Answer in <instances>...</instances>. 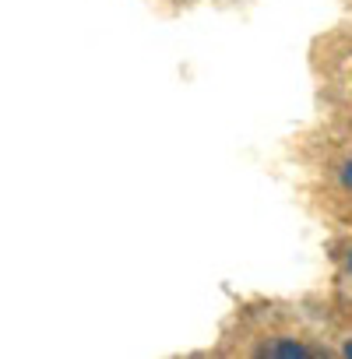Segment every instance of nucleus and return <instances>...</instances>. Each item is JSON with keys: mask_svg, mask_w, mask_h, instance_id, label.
I'll return each mask as SVG.
<instances>
[{"mask_svg": "<svg viewBox=\"0 0 352 359\" xmlns=\"http://www.w3.org/2000/svg\"><path fill=\"white\" fill-rule=\"evenodd\" d=\"M268 352H271V355H282V359H296V355H310V352H306V348H303L299 341H278V345H271Z\"/></svg>", "mask_w": 352, "mask_h": 359, "instance_id": "f257e3e1", "label": "nucleus"}, {"mask_svg": "<svg viewBox=\"0 0 352 359\" xmlns=\"http://www.w3.org/2000/svg\"><path fill=\"white\" fill-rule=\"evenodd\" d=\"M341 184H345V187H352V162H345V165H341Z\"/></svg>", "mask_w": 352, "mask_h": 359, "instance_id": "f03ea898", "label": "nucleus"}, {"mask_svg": "<svg viewBox=\"0 0 352 359\" xmlns=\"http://www.w3.org/2000/svg\"><path fill=\"white\" fill-rule=\"evenodd\" d=\"M341 355H348V359H352V341H345V348H341Z\"/></svg>", "mask_w": 352, "mask_h": 359, "instance_id": "7ed1b4c3", "label": "nucleus"}, {"mask_svg": "<svg viewBox=\"0 0 352 359\" xmlns=\"http://www.w3.org/2000/svg\"><path fill=\"white\" fill-rule=\"evenodd\" d=\"M348 271H352V250H348Z\"/></svg>", "mask_w": 352, "mask_h": 359, "instance_id": "20e7f679", "label": "nucleus"}]
</instances>
